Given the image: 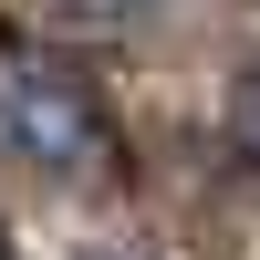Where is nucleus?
I'll use <instances>...</instances> for the list:
<instances>
[{"label": "nucleus", "mask_w": 260, "mask_h": 260, "mask_svg": "<svg viewBox=\"0 0 260 260\" xmlns=\"http://www.w3.org/2000/svg\"><path fill=\"white\" fill-rule=\"evenodd\" d=\"M83 11H115V0H83Z\"/></svg>", "instance_id": "7ed1b4c3"}, {"label": "nucleus", "mask_w": 260, "mask_h": 260, "mask_svg": "<svg viewBox=\"0 0 260 260\" xmlns=\"http://www.w3.org/2000/svg\"><path fill=\"white\" fill-rule=\"evenodd\" d=\"M0 115H11V156H21V167L73 177V167L104 156V104H94V83H83L73 62H52V52H11Z\"/></svg>", "instance_id": "f257e3e1"}, {"label": "nucleus", "mask_w": 260, "mask_h": 260, "mask_svg": "<svg viewBox=\"0 0 260 260\" xmlns=\"http://www.w3.org/2000/svg\"><path fill=\"white\" fill-rule=\"evenodd\" d=\"M229 125H240V146L260 156V73H240V94H229Z\"/></svg>", "instance_id": "f03ea898"}]
</instances>
